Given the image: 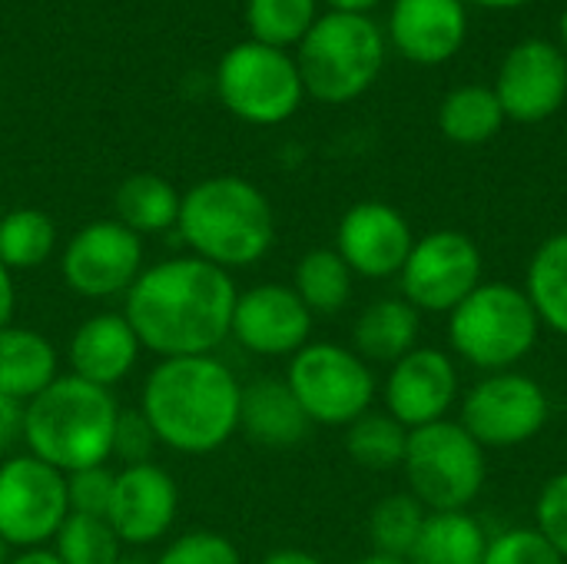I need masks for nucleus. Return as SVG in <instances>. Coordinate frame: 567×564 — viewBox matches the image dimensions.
Segmentation results:
<instances>
[{
	"instance_id": "obj_1",
	"label": "nucleus",
	"mask_w": 567,
	"mask_h": 564,
	"mask_svg": "<svg viewBox=\"0 0 567 564\" xmlns=\"http://www.w3.org/2000/svg\"><path fill=\"white\" fill-rule=\"evenodd\" d=\"M123 299V316L143 349L186 359L213 356L229 339L239 289L226 269L199 256H173L146 266Z\"/></svg>"
},
{
	"instance_id": "obj_2",
	"label": "nucleus",
	"mask_w": 567,
	"mask_h": 564,
	"mask_svg": "<svg viewBox=\"0 0 567 564\" xmlns=\"http://www.w3.org/2000/svg\"><path fill=\"white\" fill-rule=\"evenodd\" d=\"M243 386L216 356L159 359L140 392V412L163 449L213 455L239 432Z\"/></svg>"
},
{
	"instance_id": "obj_3",
	"label": "nucleus",
	"mask_w": 567,
	"mask_h": 564,
	"mask_svg": "<svg viewBox=\"0 0 567 564\" xmlns=\"http://www.w3.org/2000/svg\"><path fill=\"white\" fill-rule=\"evenodd\" d=\"M176 229L193 256L233 273L259 263L276 239L266 193L243 176H209L183 193Z\"/></svg>"
},
{
	"instance_id": "obj_4",
	"label": "nucleus",
	"mask_w": 567,
	"mask_h": 564,
	"mask_svg": "<svg viewBox=\"0 0 567 564\" xmlns=\"http://www.w3.org/2000/svg\"><path fill=\"white\" fill-rule=\"evenodd\" d=\"M120 406L110 389L76 376H56L23 412L27 452L63 475L106 465Z\"/></svg>"
},
{
	"instance_id": "obj_5",
	"label": "nucleus",
	"mask_w": 567,
	"mask_h": 564,
	"mask_svg": "<svg viewBox=\"0 0 567 564\" xmlns=\"http://www.w3.org/2000/svg\"><path fill=\"white\" fill-rule=\"evenodd\" d=\"M542 319L515 283H482L449 312V349L465 366L492 376L508 372L532 356Z\"/></svg>"
},
{
	"instance_id": "obj_6",
	"label": "nucleus",
	"mask_w": 567,
	"mask_h": 564,
	"mask_svg": "<svg viewBox=\"0 0 567 564\" xmlns=\"http://www.w3.org/2000/svg\"><path fill=\"white\" fill-rule=\"evenodd\" d=\"M385 37L365 13H322L302 37L296 66L319 103H352L382 73Z\"/></svg>"
},
{
	"instance_id": "obj_7",
	"label": "nucleus",
	"mask_w": 567,
	"mask_h": 564,
	"mask_svg": "<svg viewBox=\"0 0 567 564\" xmlns=\"http://www.w3.org/2000/svg\"><path fill=\"white\" fill-rule=\"evenodd\" d=\"M409 495L425 512H468L488 479L485 449L462 429V422L442 419L409 432L402 459Z\"/></svg>"
},
{
	"instance_id": "obj_8",
	"label": "nucleus",
	"mask_w": 567,
	"mask_h": 564,
	"mask_svg": "<svg viewBox=\"0 0 567 564\" xmlns=\"http://www.w3.org/2000/svg\"><path fill=\"white\" fill-rule=\"evenodd\" d=\"M286 386L302 406L312 425L349 429L355 419L372 412L375 376L372 366L349 346L309 342L289 359Z\"/></svg>"
},
{
	"instance_id": "obj_9",
	"label": "nucleus",
	"mask_w": 567,
	"mask_h": 564,
	"mask_svg": "<svg viewBox=\"0 0 567 564\" xmlns=\"http://www.w3.org/2000/svg\"><path fill=\"white\" fill-rule=\"evenodd\" d=\"M216 93L233 116L252 126H276L299 110L306 86L296 57L246 40L223 53L216 66Z\"/></svg>"
},
{
	"instance_id": "obj_10",
	"label": "nucleus",
	"mask_w": 567,
	"mask_h": 564,
	"mask_svg": "<svg viewBox=\"0 0 567 564\" xmlns=\"http://www.w3.org/2000/svg\"><path fill=\"white\" fill-rule=\"evenodd\" d=\"M551 399L545 386L518 369L478 379L462 399V429L488 449H515L545 432Z\"/></svg>"
},
{
	"instance_id": "obj_11",
	"label": "nucleus",
	"mask_w": 567,
	"mask_h": 564,
	"mask_svg": "<svg viewBox=\"0 0 567 564\" xmlns=\"http://www.w3.org/2000/svg\"><path fill=\"white\" fill-rule=\"evenodd\" d=\"M70 515L66 475L27 455L0 462V542L7 548H43Z\"/></svg>"
},
{
	"instance_id": "obj_12",
	"label": "nucleus",
	"mask_w": 567,
	"mask_h": 564,
	"mask_svg": "<svg viewBox=\"0 0 567 564\" xmlns=\"http://www.w3.org/2000/svg\"><path fill=\"white\" fill-rule=\"evenodd\" d=\"M482 249L468 233L435 229L415 239L402 273V299L419 312H452L465 296L482 286Z\"/></svg>"
},
{
	"instance_id": "obj_13",
	"label": "nucleus",
	"mask_w": 567,
	"mask_h": 564,
	"mask_svg": "<svg viewBox=\"0 0 567 564\" xmlns=\"http://www.w3.org/2000/svg\"><path fill=\"white\" fill-rule=\"evenodd\" d=\"M143 239L120 219H93L70 236L60 253V276L83 299H116L143 273Z\"/></svg>"
},
{
	"instance_id": "obj_14",
	"label": "nucleus",
	"mask_w": 567,
	"mask_h": 564,
	"mask_svg": "<svg viewBox=\"0 0 567 564\" xmlns=\"http://www.w3.org/2000/svg\"><path fill=\"white\" fill-rule=\"evenodd\" d=\"M495 96L505 110V120L542 123L567 103V57L558 43L522 40L502 60Z\"/></svg>"
},
{
	"instance_id": "obj_15",
	"label": "nucleus",
	"mask_w": 567,
	"mask_h": 564,
	"mask_svg": "<svg viewBox=\"0 0 567 564\" xmlns=\"http://www.w3.org/2000/svg\"><path fill=\"white\" fill-rule=\"evenodd\" d=\"M312 312L286 283H259L239 293L229 336L252 356L282 359L309 346Z\"/></svg>"
},
{
	"instance_id": "obj_16",
	"label": "nucleus",
	"mask_w": 567,
	"mask_h": 564,
	"mask_svg": "<svg viewBox=\"0 0 567 564\" xmlns=\"http://www.w3.org/2000/svg\"><path fill=\"white\" fill-rule=\"evenodd\" d=\"M462 396L458 366L449 352L415 346L409 356L392 362L385 376V412L409 432L449 419Z\"/></svg>"
},
{
	"instance_id": "obj_17",
	"label": "nucleus",
	"mask_w": 567,
	"mask_h": 564,
	"mask_svg": "<svg viewBox=\"0 0 567 564\" xmlns=\"http://www.w3.org/2000/svg\"><path fill=\"white\" fill-rule=\"evenodd\" d=\"M412 246H415V233L409 219L395 206L379 199L349 206L336 229V253L359 279L399 276Z\"/></svg>"
},
{
	"instance_id": "obj_18",
	"label": "nucleus",
	"mask_w": 567,
	"mask_h": 564,
	"mask_svg": "<svg viewBox=\"0 0 567 564\" xmlns=\"http://www.w3.org/2000/svg\"><path fill=\"white\" fill-rule=\"evenodd\" d=\"M176 512H179V489L163 465L143 462L116 472L106 522L113 525L123 548H146L163 542L176 522Z\"/></svg>"
},
{
	"instance_id": "obj_19",
	"label": "nucleus",
	"mask_w": 567,
	"mask_h": 564,
	"mask_svg": "<svg viewBox=\"0 0 567 564\" xmlns=\"http://www.w3.org/2000/svg\"><path fill=\"white\" fill-rule=\"evenodd\" d=\"M389 37L412 63H445L468 37V10L462 0H395L389 13Z\"/></svg>"
},
{
	"instance_id": "obj_20",
	"label": "nucleus",
	"mask_w": 567,
	"mask_h": 564,
	"mask_svg": "<svg viewBox=\"0 0 567 564\" xmlns=\"http://www.w3.org/2000/svg\"><path fill=\"white\" fill-rule=\"evenodd\" d=\"M140 352L143 346L123 312H96L70 336L66 362L70 376L100 389H113L133 372Z\"/></svg>"
},
{
	"instance_id": "obj_21",
	"label": "nucleus",
	"mask_w": 567,
	"mask_h": 564,
	"mask_svg": "<svg viewBox=\"0 0 567 564\" xmlns=\"http://www.w3.org/2000/svg\"><path fill=\"white\" fill-rule=\"evenodd\" d=\"M312 422L296 402L286 379H256L243 386L239 432L266 449H292L309 435Z\"/></svg>"
},
{
	"instance_id": "obj_22",
	"label": "nucleus",
	"mask_w": 567,
	"mask_h": 564,
	"mask_svg": "<svg viewBox=\"0 0 567 564\" xmlns=\"http://www.w3.org/2000/svg\"><path fill=\"white\" fill-rule=\"evenodd\" d=\"M422 312L402 296L369 302L352 326V349L365 362H399L419 346Z\"/></svg>"
},
{
	"instance_id": "obj_23",
	"label": "nucleus",
	"mask_w": 567,
	"mask_h": 564,
	"mask_svg": "<svg viewBox=\"0 0 567 564\" xmlns=\"http://www.w3.org/2000/svg\"><path fill=\"white\" fill-rule=\"evenodd\" d=\"M60 356L53 342L27 326H7L0 329V392L30 402L37 399L60 372Z\"/></svg>"
},
{
	"instance_id": "obj_24",
	"label": "nucleus",
	"mask_w": 567,
	"mask_h": 564,
	"mask_svg": "<svg viewBox=\"0 0 567 564\" xmlns=\"http://www.w3.org/2000/svg\"><path fill=\"white\" fill-rule=\"evenodd\" d=\"M492 535L472 512H429L409 564H482Z\"/></svg>"
},
{
	"instance_id": "obj_25",
	"label": "nucleus",
	"mask_w": 567,
	"mask_h": 564,
	"mask_svg": "<svg viewBox=\"0 0 567 564\" xmlns=\"http://www.w3.org/2000/svg\"><path fill=\"white\" fill-rule=\"evenodd\" d=\"M179 203H183V193L169 180H163L156 173H133V176H126L116 186V196H113L116 219L126 229H133L140 239L166 233V229H176Z\"/></svg>"
},
{
	"instance_id": "obj_26",
	"label": "nucleus",
	"mask_w": 567,
	"mask_h": 564,
	"mask_svg": "<svg viewBox=\"0 0 567 564\" xmlns=\"http://www.w3.org/2000/svg\"><path fill=\"white\" fill-rule=\"evenodd\" d=\"M505 126V110L492 86L465 83L455 86L439 106V130L458 146H482Z\"/></svg>"
},
{
	"instance_id": "obj_27",
	"label": "nucleus",
	"mask_w": 567,
	"mask_h": 564,
	"mask_svg": "<svg viewBox=\"0 0 567 564\" xmlns=\"http://www.w3.org/2000/svg\"><path fill=\"white\" fill-rule=\"evenodd\" d=\"M525 293L542 319V329H551L567 339V229L548 236L525 273Z\"/></svg>"
},
{
	"instance_id": "obj_28",
	"label": "nucleus",
	"mask_w": 567,
	"mask_h": 564,
	"mask_svg": "<svg viewBox=\"0 0 567 564\" xmlns=\"http://www.w3.org/2000/svg\"><path fill=\"white\" fill-rule=\"evenodd\" d=\"M355 276L336 249H309L296 263L292 289L312 316H336L352 299Z\"/></svg>"
},
{
	"instance_id": "obj_29",
	"label": "nucleus",
	"mask_w": 567,
	"mask_h": 564,
	"mask_svg": "<svg viewBox=\"0 0 567 564\" xmlns=\"http://www.w3.org/2000/svg\"><path fill=\"white\" fill-rule=\"evenodd\" d=\"M56 249V226L43 209L20 206L0 219V263L10 273L40 269Z\"/></svg>"
},
{
	"instance_id": "obj_30",
	"label": "nucleus",
	"mask_w": 567,
	"mask_h": 564,
	"mask_svg": "<svg viewBox=\"0 0 567 564\" xmlns=\"http://www.w3.org/2000/svg\"><path fill=\"white\" fill-rule=\"evenodd\" d=\"M319 20V0H249L246 23L256 43L289 50L299 47L302 37Z\"/></svg>"
},
{
	"instance_id": "obj_31",
	"label": "nucleus",
	"mask_w": 567,
	"mask_h": 564,
	"mask_svg": "<svg viewBox=\"0 0 567 564\" xmlns=\"http://www.w3.org/2000/svg\"><path fill=\"white\" fill-rule=\"evenodd\" d=\"M409 445V429L395 422L389 412H365L346 429V449L349 455L372 472L402 469Z\"/></svg>"
},
{
	"instance_id": "obj_32",
	"label": "nucleus",
	"mask_w": 567,
	"mask_h": 564,
	"mask_svg": "<svg viewBox=\"0 0 567 564\" xmlns=\"http://www.w3.org/2000/svg\"><path fill=\"white\" fill-rule=\"evenodd\" d=\"M425 505L415 502L412 495H389L382 499L372 515H369V539H372V552L379 555H392V558H405L412 555L422 525H425Z\"/></svg>"
},
{
	"instance_id": "obj_33",
	"label": "nucleus",
	"mask_w": 567,
	"mask_h": 564,
	"mask_svg": "<svg viewBox=\"0 0 567 564\" xmlns=\"http://www.w3.org/2000/svg\"><path fill=\"white\" fill-rule=\"evenodd\" d=\"M53 552L63 564H116L123 558V542L106 519L66 515L53 539Z\"/></svg>"
},
{
	"instance_id": "obj_34",
	"label": "nucleus",
	"mask_w": 567,
	"mask_h": 564,
	"mask_svg": "<svg viewBox=\"0 0 567 564\" xmlns=\"http://www.w3.org/2000/svg\"><path fill=\"white\" fill-rule=\"evenodd\" d=\"M482 564H567L561 552L535 529H505L498 535H492L485 562Z\"/></svg>"
},
{
	"instance_id": "obj_35",
	"label": "nucleus",
	"mask_w": 567,
	"mask_h": 564,
	"mask_svg": "<svg viewBox=\"0 0 567 564\" xmlns=\"http://www.w3.org/2000/svg\"><path fill=\"white\" fill-rule=\"evenodd\" d=\"M153 564H243V555L226 535L196 529L173 539Z\"/></svg>"
},
{
	"instance_id": "obj_36",
	"label": "nucleus",
	"mask_w": 567,
	"mask_h": 564,
	"mask_svg": "<svg viewBox=\"0 0 567 564\" xmlns=\"http://www.w3.org/2000/svg\"><path fill=\"white\" fill-rule=\"evenodd\" d=\"M113 482H116V472H110L106 465H96V469H83V472L66 475L70 515L106 519L110 515V502H113Z\"/></svg>"
},
{
	"instance_id": "obj_37",
	"label": "nucleus",
	"mask_w": 567,
	"mask_h": 564,
	"mask_svg": "<svg viewBox=\"0 0 567 564\" xmlns=\"http://www.w3.org/2000/svg\"><path fill=\"white\" fill-rule=\"evenodd\" d=\"M535 529L561 552L567 562V469L545 482L535 502Z\"/></svg>"
},
{
	"instance_id": "obj_38",
	"label": "nucleus",
	"mask_w": 567,
	"mask_h": 564,
	"mask_svg": "<svg viewBox=\"0 0 567 564\" xmlns=\"http://www.w3.org/2000/svg\"><path fill=\"white\" fill-rule=\"evenodd\" d=\"M156 435H153V425L146 422V416L136 409V412H120L116 419V429H113V452L110 459H120L123 469L126 465H143V462H153V449H156Z\"/></svg>"
},
{
	"instance_id": "obj_39",
	"label": "nucleus",
	"mask_w": 567,
	"mask_h": 564,
	"mask_svg": "<svg viewBox=\"0 0 567 564\" xmlns=\"http://www.w3.org/2000/svg\"><path fill=\"white\" fill-rule=\"evenodd\" d=\"M23 412L27 406L0 392V452H7L13 442L23 439Z\"/></svg>"
},
{
	"instance_id": "obj_40",
	"label": "nucleus",
	"mask_w": 567,
	"mask_h": 564,
	"mask_svg": "<svg viewBox=\"0 0 567 564\" xmlns=\"http://www.w3.org/2000/svg\"><path fill=\"white\" fill-rule=\"evenodd\" d=\"M13 312H17V286H13V273L0 263V329L13 326Z\"/></svg>"
},
{
	"instance_id": "obj_41",
	"label": "nucleus",
	"mask_w": 567,
	"mask_h": 564,
	"mask_svg": "<svg viewBox=\"0 0 567 564\" xmlns=\"http://www.w3.org/2000/svg\"><path fill=\"white\" fill-rule=\"evenodd\" d=\"M262 564H326V562H319L316 555H309V552H302V548H279V552L266 555Z\"/></svg>"
},
{
	"instance_id": "obj_42",
	"label": "nucleus",
	"mask_w": 567,
	"mask_h": 564,
	"mask_svg": "<svg viewBox=\"0 0 567 564\" xmlns=\"http://www.w3.org/2000/svg\"><path fill=\"white\" fill-rule=\"evenodd\" d=\"M7 564H63L56 558V552H50V548H23V552H17V555H10V562Z\"/></svg>"
},
{
	"instance_id": "obj_43",
	"label": "nucleus",
	"mask_w": 567,
	"mask_h": 564,
	"mask_svg": "<svg viewBox=\"0 0 567 564\" xmlns=\"http://www.w3.org/2000/svg\"><path fill=\"white\" fill-rule=\"evenodd\" d=\"M336 13H369L379 0H326Z\"/></svg>"
},
{
	"instance_id": "obj_44",
	"label": "nucleus",
	"mask_w": 567,
	"mask_h": 564,
	"mask_svg": "<svg viewBox=\"0 0 567 564\" xmlns=\"http://www.w3.org/2000/svg\"><path fill=\"white\" fill-rule=\"evenodd\" d=\"M465 7L472 3V7H492V10H512V7H522V3H528V0H462Z\"/></svg>"
},
{
	"instance_id": "obj_45",
	"label": "nucleus",
	"mask_w": 567,
	"mask_h": 564,
	"mask_svg": "<svg viewBox=\"0 0 567 564\" xmlns=\"http://www.w3.org/2000/svg\"><path fill=\"white\" fill-rule=\"evenodd\" d=\"M355 564H409V562H405V558H392V555H379V552H372V555L359 558Z\"/></svg>"
},
{
	"instance_id": "obj_46",
	"label": "nucleus",
	"mask_w": 567,
	"mask_h": 564,
	"mask_svg": "<svg viewBox=\"0 0 567 564\" xmlns=\"http://www.w3.org/2000/svg\"><path fill=\"white\" fill-rule=\"evenodd\" d=\"M558 33H561V50H565V57H567V7H565V13H561V23H558Z\"/></svg>"
},
{
	"instance_id": "obj_47",
	"label": "nucleus",
	"mask_w": 567,
	"mask_h": 564,
	"mask_svg": "<svg viewBox=\"0 0 567 564\" xmlns=\"http://www.w3.org/2000/svg\"><path fill=\"white\" fill-rule=\"evenodd\" d=\"M116 564H153L150 558H143V555H123Z\"/></svg>"
},
{
	"instance_id": "obj_48",
	"label": "nucleus",
	"mask_w": 567,
	"mask_h": 564,
	"mask_svg": "<svg viewBox=\"0 0 567 564\" xmlns=\"http://www.w3.org/2000/svg\"><path fill=\"white\" fill-rule=\"evenodd\" d=\"M7 562H10V555H7V545L0 542V564H7Z\"/></svg>"
}]
</instances>
